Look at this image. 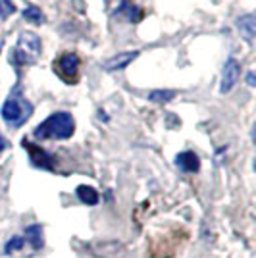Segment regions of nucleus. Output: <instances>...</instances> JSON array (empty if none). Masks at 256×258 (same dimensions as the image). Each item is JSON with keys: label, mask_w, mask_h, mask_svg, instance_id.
Here are the masks:
<instances>
[{"label": "nucleus", "mask_w": 256, "mask_h": 258, "mask_svg": "<svg viewBox=\"0 0 256 258\" xmlns=\"http://www.w3.org/2000/svg\"><path fill=\"white\" fill-rule=\"evenodd\" d=\"M139 56V50H125V52H117L116 56L108 58L106 62L102 64L104 72H119V70H125L135 58Z\"/></svg>", "instance_id": "7"}, {"label": "nucleus", "mask_w": 256, "mask_h": 258, "mask_svg": "<svg viewBox=\"0 0 256 258\" xmlns=\"http://www.w3.org/2000/svg\"><path fill=\"white\" fill-rule=\"evenodd\" d=\"M246 83L250 87H254L256 83H254V72H248V76H246Z\"/></svg>", "instance_id": "18"}, {"label": "nucleus", "mask_w": 256, "mask_h": 258, "mask_svg": "<svg viewBox=\"0 0 256 258\" xmlns=\"http://www.w3.org/2000/svg\"><path fill=\"white\" fill-rule=\"evenodd\" d=\"M6 149H8V141L4 139V137H2V133H0V154L6 151Z\"/></svg>", "instance_id": "17"}, {"label": "nucleus", "mask_w": 256, "mask_h": 258, "mask_svg": "<svg viewBox=\"0 0 256 258\" xmlns=\"http://www.w3.org/2000/svg\"><path fill=\"white\" fill-rule=\"evenodd\" d=\"M2 46H4V41H0V50H2Z\"/></svg>", "instance_id": "19"}, {"label": "nucleus", "mask_w": 256, "mask_h": 258, "mask_svg": "<svg viewBox=\"0 0 256 258\" xmlns=\"http://www.w3.org/2000/svg\"><path fill=\"white\" fill-rule=\"evenodd\" d=\"M23 18H25L27 22L37 23V25L44 23V14L41 12V8L35 6V4H27V8L23 10Z\"/></svg>", "instance_id": "13"}, {"label": "nucleus", "mask_w": 256, "mask_h": 258, "mask_svg": "<svg viewBox=\"0 0 256 258\" xmlns=\"http://www.w3.org/2000/svg\"><path fill=\"white\" fill-rule=\"evenodd\" d=\"M12 14H16L14 2H12V0H0V18L6 20V18L12 16Z\"/></svg>", "instance_id": "16"}, {"label": "nucleus", "mask_w": 256, "mask_h": 258, "mask_svg": "<svg viewBox=\"0 0 256 258\" xmlns=\"http://www.w3.org/2000/svg\"><path fill=\"white\" fill-rule=\"evenodd\" d=\"M22 147L29 152V160L33 162V166L43 168V170H52L54 168V158L44 151V149L37 147V145H33V143H29L27 139L22 141Z\"/></svg>", "instance_id": "6"}, {"label": "nucleus", "mask_w": 256, "mask_h": 258, "mask_svg": "<svg viewBox=\"0 0 256 258\" xmlns=\"http://www.w3.org/2000/svg\"><path fill=\"white\" fill-rule=\"evenodd\" d=\"M237 29L241 31V35L245 37L246 41H252L256 35V22H254V14H245L237 20Z\"/></svg>", "instance_id": "9"}, {"label": "nucleus", "mask_w": 256, "mask_h": 258, "mask_svg": "<svg viewBox=\"0 0 256 258\" xmlns=\"http://www.w3.org/2000/svg\"><path fill=\"white\" fill-rule=\"evenodd\" d=\"M239 77H241V64L239 60L235 58H227V62L224 64L222 70V83H220V91L222 93H229L237 83H239Z\"/></svg>", "instance_id": "5"}, {"label": "nucleus", "mask_w": 256, "mask_h": 258, "mask_svg": "<svg viewBox=\"0 0 256 258\" xmlns=\"http://www.w3.org/2000/svg\"><path fill=\"white\" fill-rule=\"evenodd\" d=\"M23 247H25V239H23V235H14L12 239H8V243L4 245V252H6V254H14V252L22 250Z\"/></svg>", "instance_id": "15"}, {"label": "nucleus", "mask_w": 256, "mask_h": 258, "mask_svg": "<svg viewBox=\"0 0 256 258\" xmlns=\"http://www.w3.org/2000/svg\"><path fill=\"white\" fill-rule=\"evenodd\" d=\"M23 239H25V243H29L35 250H39V248H43L44 245V235H43V227L39 226V224H33L25 229V233H23Z\"/></svg>", "instance_id": "10"}, {"label": "nucleus", "mask_w": 256, "mask_h": 258, "mask_svg": "<svg viewBox=\"0 0 256 258\" xmlns=\"http://www.w3.org/2000/svg\"><path fill=\"white\" fill-rule=\"evenodd\" d=\"M0 114H2L4 123L12 129L22 127L23 123L33 116V104L25 98L20 85H16L10 91L8 98H6L4 104H2Z\"/></svg>", "instance_id": "2"}, {"label": "nucleus", "mask_w": 256, "mask_h": 258, "mask_svg": "<svg viewBox=\"0 0 256 258\" xmlns=\"http://www.w3.org/2000/svg\"><path fill=\"white\" fill-rule=\"evenodd\" d=\"M175 97H177V91H171V89H156L149 93V100L156 104H168Z\"/></svg>", "instance_id": "12"}, {"label": "nucleus", "mask_w": 256, "mask_h": 258, "mask_svg": "<svg viewBox=\"0 0 256 258\" xmlns=\"http://www.w3.org/2000/svg\"><path fill=\"white\" fill-rule=\"evenodd\" d=\"M74 133L75 119L70 112H54L33 131V135L41 141H66Z\"/></svg>", "instance_id": "1"}, {"label": "nucleus", "mask_w": 256, "mask_h": 258, "mask_svg": "<svg viewBox=\"0 0 256 258\" xmlns=\"http://www.w3.org/2000/svg\"><path fill=\"white\" fill-rule=\"evenodd\" d=\"M54 74L68 85H75L81 74V58L75 52H64L54 60Z\"/></svg>", "instance_id": "4"}, {"label": "nucleus", "mask_w": 256, "mask_h": 258, "mask_svg": "<svg viewBox=\"0 0 256 258\" xmlns=\"http://www.w3.org/2000/svg\"><path fill=\"white\" fill-rule=\"evenodd\" d=\"M119 12H121V14H125V16H127V20L131 23H137L141 18H143V12H141L135 4H131V2H123V4H121V8H119Z\"/></svg>", "instance_id": "14"}, {"label": "nucleus", "mask_w": 256, "mask_h": 258, "mask_svg": "<svg viewBox=\"0 0 256 258\" xmlns=\"http://www.w3.org/2000/svg\"><path fill=\"white\" fill-rule=\"evenodd\" d=\"M43 52V43L39 39V35H35L31 31H23L18 37V44L14 50V60L16 64H35L39 60V56Z\"/></svg>", "instance_id": "3"}, {"label": "nucleus", "mask_w": 256, "mask_h": 258, "mask_svg": "<svg viewBox=\"0 0 256 258\" xmlns=\"http://www.w3.org/2000/svg\"><path fill=\"white\" fill-rule=\"evenodd\" d=\"M75 195H77V199L87 206H95V205H98V201H100L96 189H93L91 185H79V187L75 189Z\"/></svg>", "instance_id": "11"}, {"label": "nucleus", "mask_w": 256, "mask_h": 258, "mask_svg": "<svg viewBox=\"0 0 256 258\" xmlns=\"http://www.w3.org/2000/svg\"><path fill=\"white\" fill-rule=\"evenodd\" d=\"M175 166L185 173H197L201 170V158L193 151H183L175 156Z\"/></svg>", "instance_id": "8"}]
</instances>
